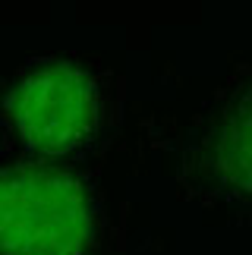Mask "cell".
Returning <instances> with one entry per match:
<instances>
[{
  "label": "cell",
  "mask_w": 252,
  "mask_h": 255,
  "mask_svg": "<svg viewBox=\"0 0 252 255\" xmlns=\"http://www.w3.org/2000/svg\"><path fill=\"white\" fill-rule=\"evenodd\" d=\"M92 211L76 176L19 164L0 170V255H82Z\"/></svg>",
  "instance_id": "obj_1"
},
{
  "label": "cell",
  "mask_w": 252,
  "mask_h": 255,
  "mask_svg": "<svg viewBox=\"0 0 252 255\" xmlns=\"http://www.w3.org/2000/svg\"><path fill=\"white\" fill-rule=\"evenodd\" d=\"M6 111L32 151L66 154L98 126V85L76 63H44L9 92Z\"/></svg>",
  "instance_id": "obj_2"
},
{
  "label": "cell",
  "mask_w": 252,
  "mask_h": 255,
  "mask_svg": "<svg viewBox=\"0 0 252 255\" xmlns=\"http://www.w3.org/2000/svg\"><path fill=\"white\" fill-rule=\"evenodd\" d=\"M205 148L218 180L252 199V79L224 107Z\"/></svg>",
  "instance_id": "obj_3"
}]
</instances>
